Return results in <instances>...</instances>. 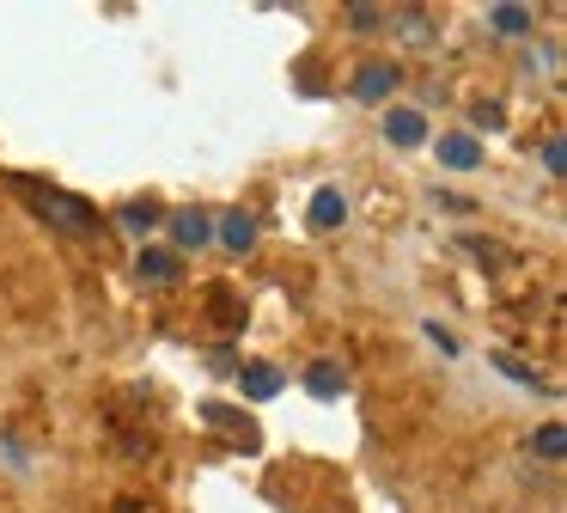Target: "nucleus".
I'll return each mask as SVG.
<instances>
[{
    "label": "nucleus",
    "instance_id": "1a4fd4ad",
    "mask_svg": "<svg viewBox=\"0 0 567 513\" xmlns=\"http://www.w3.org/2000/svg\"><path fill=\"white\" fill-rule=\"evenodd\" d=\"M135 276L153 281V288H171V281H177V251H140V257H135Z\"/></svg>",
    "mask_w": 567,
    "mask_h": 513
},
{
    "label": "nucleus",
    "instance_id": "ddd939ff",
    "mask_svg": "<svg viewBox=\"0 0 567 513\" xmlns=\"http://www.w3.org/2000/svg\"><path fill=\"white\" fill-rule=\"evenodd\" d=\"M159 220H165V215H159V203H128L123 215H116V227H123V233H135V239H147Z\"/></svg>",
    "mask_w": 567,
    "mask_h": 513
},
{
    "label": "nucleus",
    "instance_id": "f8f14e48",
    "mask_svg": "<svg viewBox=\"0 0 567 513\" xmlns=\"http://www.w3.org/2000/svg\"><path fill=\"white\" fill-rule=\"evenodd\" d=\"M489 25L501 37H525L537 25V13H531V7H489Z\"/></svg>",
    "mask_w": 567,
    "mask_h": 513
},
{
    "label": "nucleus",
    "instance_id": "7ed1b4c3",
    "mask_svg": "<svg viewBox=\"0 0 567 513\" xmlns=\"http://www.w3.org/2000/svg\"><path fill=\"white\" fill-rule=\"evenodd\" d=\"M281 386H287V379H281V367H269V361H245V367H238V391H245L250 404H269Z\"/></svg>",
    "mask_w": 567,
    "mask_h": 513
},
{
    "label": "nucleus",
    "instance_id": "2eb2a0df",
    "mask_svg": "<svg viewBox=\"0 0 567 513\" xmlns=\"http://www.w3.org/2000/svg\"><path fill=\"white\" fill-rule=\"evenodd\" d=\"M562 166H567V147H562V135H550V141H543V171L562 178Z\"/></svg>",
    "mask_w": 567,
    "mask_h": 513
},
{
    "label": "nucleus",
    "instance_id": "9d476101",
    "mask_svg": "<svg viewBox=\"0 0 567 513\" xmlns=\"http://www.w3.org/2000/svg\"><path fill=\"white\" fill-rule=\"evenodd\" d=\"M214 233H220V245H226V251H250V245H257V220H250L245 208H232Z\"/></svg>",
    "mask_w": 567,
    "mask_h": 513
},
{
    "label": "nucleus",
    "instance_id": "dca6fc26",
    "mask_svg": "<svg viewBox=\"0 0 567 513\" xmlns=\"http://www.w3.org/2000/svg\"><path fill=\"white\" fill-rule=\"evenodd\" d=\"M348 19L360 25V32H379V25H384L391 13H384V7H348Z\"/></svg>",
    "mask_w": 567,
    "mask_h": 513
},
{
    "label": "nucleus",
    "instance_id": "9b49d317",
    "mask_svg": "<svg viewBox=\"0 0 567 513\" xmlns=\"http://www.w3.org/2000/svg\"><path fill=\"white\" fill-rule=\"evenodd\" d=\"M306 391H311V398H323V404H330V398H342V391H348V374H342L336 361H318V367H311V374H306Z\"/></svg>",
    "mask_w": 567,
    "mask_h": 513
},
{
    "label": "nucleus",
    "instance_id": "423d86ee",
    "mask_svg": "<svg viewBox=\"0 0 567 513\" xmlns=\"http://www.w3.org/2000/svg\"><path fill=\"white\" fill-rule=\"evenodd\" d=\"M171 239L184 251H201L208 239H214V220L201 215V208H184V215H171Z\"/></svg>",
    "mask_w": 567,
    "mask_h": 513
},
{
    "label": "nucleus",
    "instance_id": "6e6552de",
    "mask_svg": "<svg viewBox=\"0 0 567 513\" xmlns=\"http://www.w3.org/2000/svg\"><path fill=\"white\" fill-rule=\"evenodd\" d=\"M384 135L397 141V147H421V141H428V117H421V110H391V117H384Z\"/></svg>",
    "mask_w": 567,
    "mask_h": 513
},
{
    "label": "nucleus",
    "instance_id": "0eeeda50",
    "mask_svg": "<svg viewBox=\"0 0 567 513\" xmlns=\"http://www.w3.org/2000/svg\"><path fill=\"white\" fill-rule=\"evenodd\" d=\"M440 166L476 171V166H482V141H476V135H440Z\"/></svg>",
    "mask_w": 567,
    "mask_h": 513
},
{
    "label": "nucleus",
    "instance_id": "20e7f679",
    "mask_svg": "<svg viewBox=\"0 0 567 513\" xmlns=\"http://www.w3.org/2000/svg\"><path fill=\"white\" fill-rule=\"evenodd\" d=\"M397 62H367L360 68V80H354V98H367V105H379V98L397 93Z\"/></svg>",
    "mask_w": 567,
    "mask_h": 513
},
{
    "label": "nucleus",
    "instance_id": "f03ea898",
    "mask_svg": "<svg viewBox=\"0 0 567 513\" xmlns=\"http://www.w3.org/2000/svg\"><path fill=\"white\" fill-rule=\"evenodd\" d=\"M201 422H208L214 435H226L232 447H245V452H257V447H262L257 422H250L245 410H232V404H201Z\"/></svg>",
    "mask_w": 567,
    "mask_h": 513
},
{
    "label": "nucleus",
    "instance_id": "f3484780",
    "mask_svg": "<svg viewBox=\"0 0 567 513\" xmlns=\"http://www.w3.org/2000/svg\"><path fill=\"white\" fill-rule=\"evenodd\" d=\"M476 129H501V105H476Z\"/></svg>",
    "mask_w": 567,
    "mask_h": 513
},
{
    "label": "nucleus",
    "instance_id": "39448f33",
    "mask_svg": "<svg viewBox=\"0 0 567 513\" xmlns=\"http://www.w3.org/2000/svg\"><path fill=\"white\" fill-rule=\"evenodd\" d=\"M306 220H311V227H318V233H330V227H342V220H348V196H342L336 184H323L318 196H311Z\"/></svg>",
    "mask_w": 567,
    "mask_h": 513
},
{
    "label": "nucleus",
    "instance_id": "f257e3e1",
    "mask_svg": "<svg viewBox=\"0 0 567 513\" xmlns=\"http://www.w3.org/2000/svg\"><path fill=\"white\" fill-rule=\"evenodd\" d=\"M13 190L44 220H56L62 233H98V227H104V220H98V208L86 203V196H67V190H56V184H37V178H25V171H13Z\"/></svg>",
    "mask_w": 567,
    "mask_h": 513
},
{
    "label": "nucleus",
    "instance_id": "4468645a",
    "mask_svg": "<svg viewBox=\"0 0 567 513\" xmlns=\"http://www.w3.org/2000/svg\"><path fill=\"white\" fill-rule=\"evenodd\" d=\"M531 452H537V459H550V465H562L567 428H562V422H543V428H537V440H531Z\"/></svg>",
    "mask_w": 567,
    "mask_h": 513
}]
</instances>
